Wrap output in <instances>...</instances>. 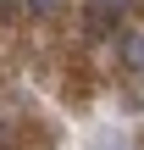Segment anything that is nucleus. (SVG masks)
I'll use <instances>...</instances> for the list:
<instances>
[{"instance_id":"f257e3e1","label":"nucleus","mask_w":144,"mask_h":150,"mask_svg":"<svg viewBox=\"0 0 144 150\" xmlns=\"http://www.w3.org/2000/svg\"><path fill=\"white\" fill-rule=\"evenodd\" d=\"M117 61L128 72H144V28H122L117 33Z\"/></svg>"},{"instance_id":"f03ea898","label":"nucleus","mask_w":144,"mask_h":150,"mask_svg":"<svg viewBox=\"0 0 144 150\" xmlns=\"http://www.w3.org/2000/svg\"><path fill=\"white\" fill-rule=\"evenodd\" d=\"M89 6H94V11H128L133 0H89Z\"/></svg>"},{"instance_id":"7ed1b4c3","label":"nucleus","mask_w":144,"mask_h":150,"mask_svg":"<svg viewBox=\"0 0 144 150\" xmlns=\"http://www.w3.org/2000/svg\"><path fill=\"white\" fill-rule=\"evenodd\" d=\"M17 11H22V0H0V22H11Z\"/></svg>"},{"instance_id":"20e7f679","label":"nucleus","mask_w":144,"mask_h":150,"mask_svg":"<svg viewBox=\"0 0 144 150\" xmlns=\"http://www.w3.org/2000/svg\"><path fill=\"white\" fill-rule=\"evenodd\" d=\"M22 6H28V11H39V17H44V11H55V6H61V0H22Z\"/></svg>"},{"instance_id":"39448f33","label":"nucleus","mask_w":144,"mask_h":150,"mask_svg":"<svg viewBox=\"0 0 144 150\" xmlns=\"http://www.w3.org/2000/svg\"><path fill=\"white\" fill-rule=\"evenodd\" d=\"M0 150H6V122H0Z\"/></svg>"},{"instance_id":"423d86ee","label":"nucleus","mask_w":144,"mask_h":150,"mask_svg":"<svg viewBox=\"0 0 144 150\" xmlns=\"http://www.w3.org/2000/svg\"><path fill=\"white\" fill-rule=\"evenodd\" d=\"M105 150H128V145H105Z\"/></svg>"}]
</instances>
